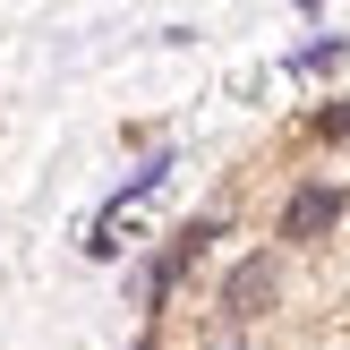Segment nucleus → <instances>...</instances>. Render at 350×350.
<instances>
[{
    "mask_svg": "<svg viewBox=\"0 0 350 350\" xmlns=\"http://www.w3.org/2000/svg\"><path fill=\"white\" fill-rule=\"evenodd\" d=\"M342 214H350L342 180H299V188L282 197V222H273V239H291V248H308V239H334V231H342Z\"/></svg>",
    "mask_w": 350,
    "mask_h": 350,
    "instance_id": "obj_1",
    "label": "nucleus"
},
{
    "mask_svg": "<svg viewBox=\"0 0 350 350\" xmlns=\"http://www.w3.org/2000/svg\"><path fill=\"white\" fill-rule=\"evenodd\" d=\"M273 299H282V256L273 248H248L222 273V325H239V334H248V317H265Z\"/></svg>",
    "mask_w": 350,
    "mask_h": 350,
    "instance_id": "obj_2",
    "label": "nucleus"
},
{
    "mask_svg": "<svg viewBox=\"0 0 350 350\" xmlns=\"http://www.w3.org/2000/svg\"><path fill=\"white\" fill-rule=\"evenodd\" d=\"M308 129H317L325 146H350V94H342V103H325V111L308 120Z\"/></svg>",
    "mask_w": 350,
    "mask_h": 350,
    "instance_id": "obj_3",
    "label": "nucleus"
},
{
    "mask_svg": "<svg viewBox=\"0 0 350 350\" xmlns=\"http://www.w3.org/2000/svg\"><path fill=\"white\" fill-rule=\"evenodd\" d=\"M205 350H248V334H239V325H214V342Z\"/></svg>",
    "mask_w": 350,
    "mask_h": 350,
    "instance_id": "obj_4",
    "label": "nucleus"
},
{
    "mask_svg": "<svg viewBox=\"0 0 350 350\" xmlns=\"http://www.w3.org/2000/svg\"><path fill=\"white\" fill-rule=\"evenodd\" d=\"M137 350H163V342H154V334H146V342H137Z\"/></svg>",
    "mask_w": 350,
    "mask_h": 350,
    "instance_id": "obj_5",
    "label": "nucleus"
}]
</instances>
